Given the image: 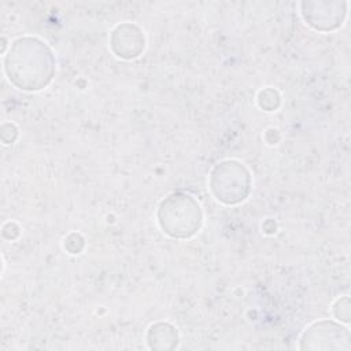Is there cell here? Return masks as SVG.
<instances>
[{"instance_id": "obj_1", "label": "cell", "mask_w": 351, "mask_h": 351, "mask_svg": "<svg viewBox=\"0 0 351 351\" xmlns=\"http://www.w3.org/2000/svg\"><path fill=\"white\" fill-rule=\"evenodd\" d=\"M313 341H317L311 348H350L348 329L341 325L321 321L313 324L302 336L300 348L306 350Z\"/></svg>"}]
</instances>
